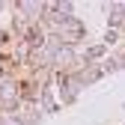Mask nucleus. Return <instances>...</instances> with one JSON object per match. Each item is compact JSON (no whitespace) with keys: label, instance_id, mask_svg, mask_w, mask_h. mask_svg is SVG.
<instances>
[{"label":"nucleus","instance_id":"nucleus-1","mask_svg":"<svg viewBox=\"0 0 125 125\" xmlns=\"http://www.w3.org/2000/svg\"><path fill=\"white\" fill-rule=\"evenodd\" d=\"M62 45H69V48H83L86 45V24L83 18H77V15H69V18H62V15H54V33Z\"/></svg>","mask_w":125,"mask_h":125},{"label":"nucleus","instance_id":"nucleus-2","mask_svg":"<svg viewBox=\"0 0 125 125\" xmlns=\"http://www.w3.org/2000/svg\"><path fill=\"white\" fill-rule=\"evenodd\" d=\"M54 89H57V101H60V107H72V104H74L77 98H81V92H83L81 81H77L74 74H66V77H57Z\"/></svg>","mask_w":125,"mask_h":125},{"label":"nucleus","instance_id":"nucleus-3","mask_svg":"<svg viewBox=\"0 0 125 125\" xmlns=\"http://www.w3.org/2000/svg\"><path fill=\"white\" fill-rule=\"evenodd\" d=\"M74 77L81 81V86H83V89L95 86L101 77H104V72H101V62H83V66H81V72H77Z\"/></svg>","mask_w":125,"mask_h":125},{"label":"nucleus","instance_id":"nucleus-4","mask_svg":"<svg viewBox=\"0 0 125 125\" xmlns=\"http://www.w3.org/2000/svg\"><path fill=\"white\" fill-rule=\"evenodd\" d=\"M107 45H101V42H89V45H83L81 48V57H83V62H101L104 57H107Z\"/></svg>","mask_w":125,"mask_h":125},{"label":"nucleus","instance_id":"nucleus-5","mask_svg":"<svg viewBox=\"0 0 125 125\" xmlns=\"http://www.w3.org/2000/svg\"><path fill=\"white\" fill-rule=\"evenodd\" d=\"M98 42L107 45V48H119V45H122V33H119V30H104Z\"/></svg>","mask_w":125,"mask_h":125},{"label":"nucleus","instance_id":"nucleus-6","mask_svg":"<svg viewBox=\"0 0 125 125\" xmlns=\"http://www.w3.org/2000/svg\"><path fill=\"white\" fill-rule=\"evenodd\" d=\"M110 57L116 60V66H119V72H122V69H125V48H122V45H119V48H113Z\"/></svg>","mask_w":125,"mask_h":125}]
</instances>
